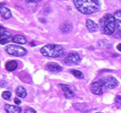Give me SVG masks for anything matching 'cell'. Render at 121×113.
<instances>
[{"instance_id": "6da1fadb", "label": "cell", "mask_w": 121, "mask_h": 113, "mask_svg": "<svg viewBox=\"0 0 121 113\" xmlns=\"http://www.w3.org/2000/svg\"><path fill=\"white\" fill-rule=\"evenodd\" d=\"M76 8L84 15H90L100 9L99 0H73Z\"/></svg>"}, {"instance_id": "7a4b0ae2", "label": "cell", "mask_w": 121, "mask_h": 113, "mask_svg": "<svg viewBox=\"0 0 121 113\" xmlns=\"http://www.w3.org/2000/svg\"><path fill=\"white\" fill-rule=\"evenodd\" d=\"M100 28L101 32L105 35H112L115 32L116 29L115 19L112 15L106 13L100 20Z\"/></svg>"}, {"instance_id": "3957f363", "label": "cell", "mask_w": 121, "mask_h": 113, "mask_svg": "<svg viewBox=\"0 0 121 113\" xmlns=\"http://www.w3.org/2000/svg\"><path fill=\"white\" fill-rule=\"evenodd\" d=\"M41 54L47 56V57H60L64 54V49L63 48L57 44L50 43L44 46L43 48H40Z\"/></svg>"}, {"instance_id": "277c9868", "label": "cell", "mask_w": 121, "mask_h": 113, "mask_svg": "<svg viewBox=\"0 0 121 113\" xmlns=\"http://www.w3.org/2000/svg\"><path fill=\"white\" fill-rule=\"evenodd\" d=\"M5 48H6L7 53L13 56H23L27 54V51L26 48H24V47H21L20 46H17V45L10 44L8 46H7Z\"/></svg>"}, {"instance_id": "5b68a950", "label": "cell", "mask_w": 121, "mask_h": 113, "mask_svg": "<svg viewBox=\"0 0 121 113\" xmlns=\"http://www.w3.org/2000/svg\"><path fill=\"white\" fill-rule=\"evenodd\" d=\"M103 82L104 86L107 89H114L118 86L119 82L113 76H107L104 77L101 79Z\"/></svg>"}, {"instance_id": "8992f818", "label": "cell", "mask_w": 121, "mask_h": 113, "mask_svg": "<svg viewBox=\"0 0 121 113\" xmlns=\"http://www.w3.org/2000/svg\"><path fill=\"white\" fill-rule=\"evenodd\" d=\"M81 62L79 54L77 52H70L65 59V62L69 65H78Z\"/></svg>"}, {"instance_id": "52a82bcc", "label": "cell", "mask_w": 121, "mask_h": 113, "mask_svg": "<svg viewBox=\"0 0 121 113\" xmlns=\"http://www.w3.org/2000/svg\"><path fill=\"white\" fill-rule=\"evenodd\" d=\"M103 82L101 80H98L92 84L91 92L95 95H101L103 93Z\"/></svg>"}, {"instance_id": "ba28073f", "label": "cell", "mask_w": 121, "mask_h": 113, "mask_svg": "<svg viewBox=\"0 0 121 113\" xmlns=\"http://www.w3.org/2000/svg\"><path fill=\"white\" fill-rule=\"evenodd\" d=\"M1 36H0V43L2 45L6 44L7 43H9L11 38V33L8 31H6L4 29L2 30V27L1 26Z\"/></svg>"}, {"instance_id": "9c48e42d", "label": "cell", "mask_w": 121, "mask_h": 113, "mask_svg": "<svg viewBox=\"0 0 121 113\" xmlns=\"http://www.w3.org/2000/svg\"><path fill=\"white\" fill-rule=\"evenodd\" d=\"M59 86L60 87V88L62 89L64 96H65L66 98H71L74 96V93L73 91L70 89V87L67 85V84H59Z\"/></svg>"}, {"instance_id": "30bf717a", "label": "cell", "mask_w": 121, "mask_h": 113, "mask_svg": "<svg viewBox=\"0 0 121 113\" xmlns=\"http://www.w3.org/2000/svg\"><path fill=\"white\" fill-rule=\"evenodd\" d=\"M46 69L49 71H52V72H60L62 70V66H60L59 64L56 62H48L47 63L46 65Z\"/></svg>"}, {"instance_id": "8fae6325", "label": "cell", "mask_w": 121, "mask_h": 113, "mask_svg": "<svg viewBox=\"0 0 121 113\" xmlns=\"http://www.w3.org/2000/svg\"><path fill=\"white\" fill-rule=\"evenodd\" d=\"M114 17H115V19L117 31L121 35V10L116 11L115 13Z\"/></svg>"}, {"instance_id": "7c38bea8", "label": "cell", "mask_w": 121, "mask_h": 113, "mask_svg": "<svg viewBox=\"0 0 121 113\" xmlns=\"http://www.w3.org/2000/svg\"><path fill=\"white\" fill-rule=\"evenodd\" d=\"M4 110L7 113H21V108L18 106H13L10 104H6L4 107Z\"/></svg>"}, {"instance_id": "4fadbf2b", "label": "cell", "mask_w": 121, "mask_h": 113, "mask_svg": "<svg viewBox=\"0 0 121 113\" xmlns=\"http://www.w3.org/2000/svg\"><path fill=\"white\" fill-rule=\"evenodd\" d=\"M86 26L87 29L92 32H96L98 30V25L91 19H87L86 21Z\"/></svg>"}, {"instance_id": "5bb4252c", "label": "cell", "mask_w": 121, "mask_h": 113, "mask_svg": "<svg viewBox=\"0 0 121 113\" xmlns=\"http://www.w3.org/2000/svg\"><path fill=\"white\" fill-rule=\"evenodd\" d=\"M0 12H1L2 17L4 19H9L12 17V13L10 10L4 6H2V5L1 6V8H0Z\"/></svg>"}, {"instance_id": "9a60e30c", "label": "cell", "mask_w": 121, "mask_h": 113, "mask_svg": "<svg viewBox=\"0 0 121 113\" xmlns=\"http://www.w3.org/2000/svg\"><path fill=\"white\" fill-rule=\"evenodd\" d=\"M12 41L18 44H25L27 42L26 38L24 35H15V36H13L12 38Z\"/></svg>"}, {"instance_id": "2e32d148", "label": "cell", "mask_w": 121, "mask_h": 113, "mask_svg": "<svg viewBox=\"0 0 121 113\" xmlns=\"http://www.w3.org/2000/svg\"><path fill=\"white\" fill-rule=\"evenodd\" d=\"M60 30L63 33H68L73 30V26L70 22H65L60 26Z\"/></svg>"}, {"instance_id": "e0dca14e", "label": "cell", "mask_w": 121, "mask_h": 113, "mask_svg": "<svg viewBox=\"0 0 121 113\" xmlns=\"http://www.w3.org/2000/svg\"><path fill=\"white\" fill-rule=\"evenodd\" d=\"M98 46L101 48H104V49H109L111 48L112 47V43L108 40H100L98 41Z\"/></svg>"}, {"instance_id": "ac0fdd59", "label": "cell", "mask_w": 121, "mask_h": 113, "mask_svg": "<svg viewBox=\"0 0 121 113\" xmlns=\"http://www.w3.org/2000/svg\"><path fill=\"white\" fill-rule=\"evenodd\" d=\"M17 67H18V63L15 60L8 62L5 65L6 70H8V71H13V70H15L17 68Z\"/></svg>"}, {"instance_id": "d6986e66", "label": "cell", "mask_w": 121, "mask_h": 113, "mask_svg": "<svg viewBox=\"0 0 121 113\" xmlns=\"http://www.w3.org/2000/svg\"><path fill=\"white\" fill-rule=\"evenodd\" d=\"M16 95L20 97V98H24L26 96H27V93H26V90H25V88L22 86H18L16 88Z\"/></svg>"}, {"instance_id": "ffe728a7", "label": "cell", "mask_w": 121, "mask_h": 113, "mask_svg": "<svg viewBox=\"0 0 121 113\" xmlns=\"http://www.w3.org/2000/svg\"><path fill=\"white\" fill-rule=\"evenodd\" d=\"M70 73L72 74L76 77V78H77V79H84V75H83V74L81 71H79V70H77L73 69V70H70Z\"/></svg>"}, {"instance_id": "44dd1931", "label": "cell", "mask_w": 121, "mask_h": 113, "mask_svg": "<svg viewBox=\"0 0 121 113\" xmlns=\"http://www.w3.org/2000/svg\"><path fill=\"white\" fill-rule=\"evenodd\" d=\"M2 97L5 100H9L11 97V93L10 91H4L2 94Z\"/></svg>"}, {"instance_id": "7402d4cb", "label": "cell", "mask_w": 121, "mask_h": 113, "mask_svg": "<svg viewBox=\"0 0 121 113\" xmlns=\"http://www.w3.org/2000/svg\"><path fill=\"white\" fill-rule=\"evenodd\" d=\"M24 113H36V111L31 107H28L25 109Z\"/></svg>"}, {"instance_id": "603a6c76", "label": "cell", "mask_w": 121, "mask_h": 113, "mask_svg": "<svg viewBox=\"0 0 121 113\" xmlns=\"http://www.w3.org/2000/svg\"><path fill=\"white\" fill-rule=\"evenodd\" d=\"M14 102H15V104H17V105H19L21 103V100L19 99V98H15V99H14Z\"/></svg>"}, {"instance_id": "cb8c5ba5", "label": "cell", "mask_w": 121, "mask_h": 113, "mask_svg": "<svg viewBox=\"0 0 121 113\" xmlns=\"http://www.w3.org/2000/svg\"><path fill=\"white\" fill-rule=\"evenodd\" d=\"M7 85V82L4 81H1V88L4 87Z\"/></svg>"}, {"instance_id": "d4e9b609", "label": "cell", "mask_w": 121, "mask_h": 113, "mask_svg": "<svg viewBox=\"0 0 121 113\" xmlns=\"http://www.w3.org/2000/svg\"><path fill=\"white\" fill-rule=\"evenodd\" d=\"M27 2H40V0H25Z\"/></svg>"}, {"instance_id": "484cf974", "label": "cell", "mask_w": 121, "mask_h": 113, "mask_svg": "<svg viewBox=\"0 0 121 113\" xmlns=\"http://www.w3.org/2000/svg\"><path fill=\"white\" fill-rule=\"evenodd\" d=\"M117 50H118V51H120V52H121V43L117 44Z\"/></svg>"}, {"instance_id": "4316f807", "label": "cell", "mask_w": 121, "mask_h": 113, "mask_svg": "<svg viewBox=\"0 0 121 113\" xmlns=\"http://www.w3.org/2000/svg\"><path fill=\"white\" fill-rule=\"evenodd\" d=\"M118 104H120V107H121V101H120V103H118Z\"/></svg>"}, {"instance_id": "83f0119b", "label": "cell", "mask_w": 121, "mask_h": 113, "mask_svg": "<svg viewBox=\"0 0 121 113\" xmlns=\"http://www.w3.org/2000/svg\"><path fill=\"white\" fill-rule=\"evenodd\" d=\"M95 113H103V112H95Z\"/></svg>"}]
</instances>
